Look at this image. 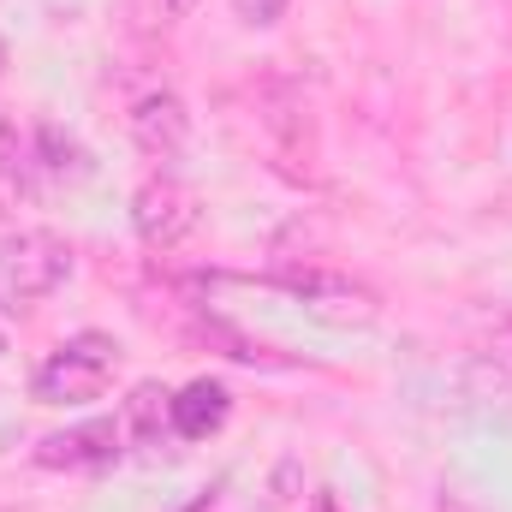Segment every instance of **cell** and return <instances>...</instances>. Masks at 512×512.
<instances>
[{"instance_id":"obj_1","label":"cell","mask_w":512,"mask_h":512,"mask_svg":"<svg viewBox=\"0 0 512 512\" xmlns=\"http://www.w3.org/2000/svg\"><path fill=\"white\" fill-rule=\"evenodd\" d=\"M114 358H120V346L102 340V334L66 340V346L36 370V399H48V405H84V399H96V393L108 387V376H114Z\"/></svg>"},{"instance_id":"obj_11","label":"cell","mask_w":512,"mask_h":512,"mask_svg":"<svg viewBox=\"0 0 512 512\" xmlns=\"http://www.w3.org/2000/svg\"><path fill=\"white\" fill-rule=\"evenodd\" d=\"M161 6H167V12H173V18H185V12H197V6H203V0H161Z\"/></svg>"},{"instance_id":"obj_7","label":"cell","mask_w":512,"mask_h":512,"mask_svg":"<svg viewBox=\"0 0 512 512\" xmlns=\"http://www.w3.org/2000/svg\"><path fill=\"white\" fill-rule=\"evenodd\" d=\"M36 155H42V173H54V179H84V173H90L84 149H78V143H72L60 126H42V131H36Z\"/></svg>"},{"instance_id":"obj_8","label":"cell","mask_w":512,"mask_h":512,"mask_svg":"<svg viewBox=\"0 0 512 512\" xmlns=\"http://www.w3.org/2000/svg\"><path fill=\"white\" fill-rule=\"evenodd\" d=\"M24 173H30V149H24V137H18V126H0V191H18Z\"/></svg>"},{"instance_id":"obj_12","label":"cell","mask_w":512,"mask_h":512,"mask_svg":"<svg viewBox=\"0 0 512 512\" xmlns=\"http://www.w3.org/2000/svg\"><path fill=\"white\" fill-rule=\"evenodd\" d=\"M310 512H340V507H334V495H310Z\"/></svg>"},{"instance_id":"obj_13","label":"cell","mask_w":512,"mask_h":512,"mask_svg":"<svg viewBox=\"0 0 512 512\" xmlns=\"http://www.w3.org/2000/svg\"><path fill=\"white\" fill-rule=\"evenodd\" d=\"M0 78H6V42H0Z\"/></svg>"},{"instance_id":"obj_9","label":"cell","mask_w":512,"mask_h":512,"mask_svg":"<svg viewBox=\"0 0 512 512\" xmlns=\"http://www.w3.org/2000/svg\"><path fill=\"white\" fill-rule=\"evenodd\" d=\"M161 399H167L161 387H137V393H131V405H126V423L137 429V435H143V441H149V435L161 429Z\"/></svg>"},{"instance_id":"obj_3","label":"cell","mask_w":512,"mask_h":512,"mask_svg":"<svg viewBox=\"0 0 512 512\" xmlns=\"http://www.w3.org/2000/svg\"><path fill=\"white\" fill-rule=\"evenodd\" d=\"M131 221H137V233H143V245H155V251H173L191 227H197V203H191V191H179L173 179H155V185H143L137 191V203H131Z\"/></svg>"},{"instance_id":"obj_6","label":"cell","mask_w":512,"mask_h":512,"mask_svg":"<svg viewBox=\"0 0 512 512\" xmlns=\"http://www.w3.org/2000/svg\"><path fill=\"white\" fill-rule=\"evenodd\" d=\"M167 423H173L185 441H209V435L227 423V387L221 382H191L179 399H167Z\"/></svg>"},{"instance_id":"obj_5","label":"cell","mask_w":512,"mask_h":512,"mask_svg":"<svg viewBox=\"0 0 512 512\" xmlns=\"http://www.w3.org/2000/svg\"><path fill=\"white\" fill-rule=\"evenodd\" d=\"M185 131H191V114H185V102H179L173 90H155V96H143V102L131 108V137H137V149L155 155V161L179 155V149H185Z\"/></svg>"},{"instance_id":"obj_10","label":"cell","mask_w":512,"mask_h":512,"mask_svg":"<svg viewBox=\"0 0 512 512\" xmlns=\"http://www.w3.org/2000/svg\"><path fill=\"white\" fill-rule=\"evenodd\" d=\"M233 12H239L245 24H274V18L286 12V0H233Z\"/></svg>"},{"instance_id":"obj_2","label":"cell","mask_w":512,"mask_h":512,"mask_svg":"<svg viewBox=\"0 0 512 512\" xmlns=\"http://www.w3.org/2000/svg\"><path fill=\"white\" fill-rule=\"evenodd\" d=\"M66 274H72V245L54 239V233H42V227H30V233H18V239L0 245V280H6L12 304L48 298Z\"/></svg>"},{"instance_id":"obj_4","label":"cell","mask_w":512,"mask_h":512,"mask_svg":"<svg viewBox=\"0 0 512 512\" xmlns=\"http://www.w3.org/2000/svg\"><path fill=\"white\" fill-rule=\"evenodd\" d=\"M120 441H126V429H120L114 417H96V423L66 429V435H48V441L36 447V459H42V465H72V471H90V465L120 459Z\"/></svg>"}]
</instances>
